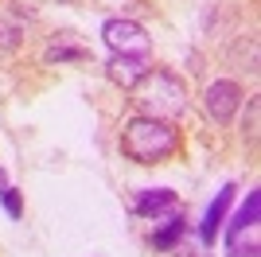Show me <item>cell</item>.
Returning a JSON list of instances; mask_svg holds the SVG:
<instances>
[{
  "label": "cell",
  "mask_w": 261,
  "mask_h": 257,
  "mask_svg": "<svg viewBox=\"0 0 261 257\" xmlns=\"http://www.w3.org/2000/svg\"><path fill=\"white\" fill-rule=\"evenodd\" d=\"M0 203H4V211H8L12 218H20L23 203H20V195H16V187H4V191H0Z\"/></svg>",
  "instance_id": "11"
},
{
  "label": "cell",
  "mask_w": 261,
  "mask_h": 257,
  "mask_svg": "<svg viewBox=\"0 0 261 257\" xmlns=\"http://www.w3.org/2000/svg\"><path fill=\"white\" fill-rule=\"evenodd\" d=\"M55 59H59V63H86L90 59V51L86 47H59V43H55V47H47V63H55Z\"/></svg>",
  "instance_id": "10"
},
{
  "label": "cell",
  "mask_w": 261,
  "mask_h": 257,
  "mask_svg": "<svg viewBox=\"0 0 261 257\" xmlns=\"http://www.w3.org/2000/svg\"><path fill=\"white\" fill-rule=\"evenodd\" d=\"M175 191H168V187H156V191H141L137 199H133V214H141V218H156L160 211H175Z\"/></svg>",
  "instance_id": "7"
},
{
  "label": "cell",
  "mask_w": 261,
  "mask_h": 257,
  "mask_svg": "<svg viewBox=\"0 0 261 257\" xmlns=\"http://www.w3.org/2000/svg\"><path fill=\"white\" fill-rule=\"evenodd\" d=\"M101 35H106V43H109L113 55H141V59H148V51H152L148 32H144L141 23H133V20H106Z\"/></svg>",
  "instance_id": "3"
},
{
  "label": "cell",
  "mask_w": 261,
  "mask_h": 257,
  "mask_svg": "<svg viewBox=\"0 0 261 257\" xmlns=\"http://www.w3.org/2000/svg\"><path fill=\"white\" fill-rule=\"evenodd\" d=\"M230 257H257V242H250L246 249H242L238 242H234V246H230Z\"/></svg>",
  "instance_id": "12"
},
{
  "label": "cell",
  "mask_w": 261,
  "mask_h": 257,
  "mask_svg": "<svg viewBox=\"0 0 261 257\" xmlns=\"http://www.w3.org/2000/svg\"><path fill=\"white\" fill-rule=\"evenodd\" d=\"M179 137L168 121H156V117H133L121 133V152L137 164H160L164 156H172Z\"/></svg>",
  "instance_id": "2"
},
{
  "label": "cell",
  "mask_w": 261,
  "mask_h": 257,
  "mask_svg": "<svg viewBox=\"0 0 261 257\" xmlns=\"http://www.w3.org/2000/svg\"><path fill=\"white\" fill-rule=\"evenodd\" d=\"M133 101L144 117H156V121H172L187 109V90L184 82L168 70H148L141 82L133 86Z\"/></svg>",
  "instance_id": "1"
},
{
  "label": "cell",
  "mask_w": 261,
  "mask_h": 257,
  "mask_svg": "<svg viewBox=\"0 0 261 257\" xmlns=\"http://www.w3.org/2000/svg\"><path fill=\"white\" fill-rule=\"evenodd\" d=\"M106 74H109V82L133 90V86L148 74V59H141V55H113L109 66H106Z\"/></svg>",
  "instance_id": "5"
},
{
  "label": "cell",
  "mask_w": 261,
  "mask_h": 257,
  "mask_svg": "<svg viewBox=\"0 0 261 257\" xmlns=\"http://www.w3.org/2000/svg\"><path fill=\"white\" fill-rule=\"evenodd\" d=\"M230 199H234V183H226V187L215 195V203L207 207V218H203V246H215L218 230H222V218H226Z\"/></svg>",
  "instance_id": "6"
},
{
  "label": "cell",
  "mask_w": 261,
  "mask_h": 257,
  "mask_svg": "<svg viewBox=\"0 0 261 257\" xmlns=\"http://www.w3.org/2000/svg\"><path fill=\"white\" fill-rule=\"evenodd\" d=\"M203 106H207V117L215 125H230L234 113L242 106V90L238 82H230V78H218V82L207 86V94H203Z\"/></svg>",
  "instance_id": "4"
},
{
  "label": "cell",
  "mask_w": 261,
  "mask_h": 257,
  "mask_svg": "<svg viewBox=\"0 0 261 257\" xmlns=\"http://www.w3.org/2000/svg\"><path fill=\"white\" fill-rule=\"evenodd\" d=\"M184 230H187V226H184V218H179V214H172V218H168V226L152 234V246H156V249H172L175 242L184 238Z\"/></svg>",
  "instance_id": "9"
},
{
  "label": "cell",
  "mask_w": 261,
  "mask_h": 257,
  "mask_svg": "<svg viewBox=\"0 0 261 257\" xmlns=\"http://www.w3.org/2000/svg\"><path fill=\"white\" fill-rule=\"evenodd\" d=\"M257 214H261V195L250 191V195H246V203L238 207V214H234L230 230H226V242H230V246L242 238V230H253V226H257Z\"/></svg>",
  "instance_id": "8"
}]
</instances>
